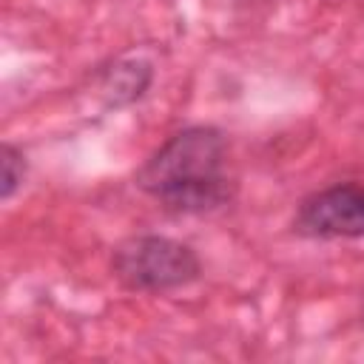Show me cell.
I'll return each mask as SVG.
<instances>
[{
	"mask_svg": "<svg viewBox=\"0 0 364 364\" xmlns=\"http://www.w3.org/2000/svg\"><path fill=\"white\" fill-rule=\"evenodd\" d=\"M228 142L210 125L173 134L139 171L136 185L156 196L171 213H210L233 199V179L225 176Z\"/></svg>",
	"mask_w": 364,
	"mask_h": 364,
	"instance_id": "6da1fadb",
	"label": "cell"
},
{
	"mask_svg": "<svg viewBox=\"0 0 364 364\" xmlns=\"http://www.w3.org/2000/svg\"><path fill=\"white\" fill-rule=\"evenodd\" d=\"M114 276L128 290H176L199 279L196 253L168 236H131L111 256Z\"/></svg>",
	"mask_w": 364,
	"mask_h": 364,
	"instance_id": "7a4b0ae2",
	"label": "cell"
},
{
	"mask_svg": "<svg viewBox=\"0 0 364 364\" xmlns=\"http://www.w3.org/2000/svg\"><path fill=\"white\" fill-rule=\"evenodd\" d=\"M296 230L313 239L364 236V185H333L307 196L296 213Z\"/></svg>",
	"mask_w": 364,
	"mask_h": 364,
	"instance_id": "3957f363",
	"label": "cell"
},
{
	"mask_svg": "<svg viewBox=\"0 0 364 364\" xmlns=\"http://www.w3.org/2000/svg\"><path fill=\"white\" fill-rule=\"evenodd\" d=\"M151 82V65L142 60L117 63L105 77V97L111 105H128L145 94Z\"/></svg>",
	"mask_w": 364,
	"mask_h": 364,
	"instance_id": "277c9868",
	"label": "cell"
},
{
	"mask_svg": "<svg viewBox=\"0 0 364 364\" xmlns=\"http://www.w3.org/2000/svg\"><path fill=\"white\" fill-rule=\"evenodd\" d=\"M23 176H26V159L23 154L3 142L0 145V199H11L14 191L23 185Z\"/></svg>",
	"mask_w": 364,
	"mask_h": 364,
	"instance_id": "5b68a950",
	"label": "cell"
}]
</instances>
